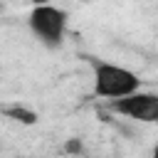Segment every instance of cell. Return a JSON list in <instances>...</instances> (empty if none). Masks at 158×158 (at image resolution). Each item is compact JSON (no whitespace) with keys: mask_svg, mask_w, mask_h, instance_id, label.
Here are the masks:
<instances>
[{"mask_svg":"<svg viewBox=\"0 0 158 158\" xmlns=\"http://www.w3.org/2000/svg\"><path fill=\"white\" fill-rule=\"evenodd\" d=\"M138 89H141V79L131 69L121 64H111V62H94V94L99 99L114 101Z\"/></svg>","mask_w":158,"mask_h":158,"instance_id":"cell-1","label":"cell"},{"mask_svg":"<svg viewBox=\"0 0 158 158\" xmlns=\"http://www.w3.org/2000/svg\"><path fill=\"white\" fill-rule=\"evenodd\" d=\"M27 22H30L32 35H35L44 47L57 49V47L64 42V37H67L69 15H67V10L47 2V5H35L32 12H30V17H27Z\"/></svg>","mask_w":158,"mask_h":158,"instance_id":"cell-2","label":"cell"},{"mask_svg":"<svg viewBox=\"0 0 158 158\" xmlns=\"http://www.w3.org/2000/svg\"><path fill=\"white\" fill-rule=\"evenodd\" d=\"M109 111L126 116L138 123H158V94L153 91H133L123 99L109 101Z\"/></svg>","mask_w":158,"mask_h":158,"instance_id":"cell-3","label":"cell"},{"mask_svg":"<svg viewBox=\"0 0 158 158\" xmlns=\"http://www.w3.org/2000/svg\"><path fill=\"white\" fill-rule=\"evenodd\" d=\"M5 116L17 121V123H25V126H32L37 121V114L32 109H25V106H10V109H5Z\"/></svg>","mask_w":158,"mask_h":158,"instance_id":"cell-4","label":"cell"},{"mask_svg":"<svg viewBox=\"0 0 158 158\" xmlns=\"http://www.w3.org/2000/svg\"><path fill=\"white\" fill-rule=\"evenodd\" d=\"M64 148H67V153H74V156L84 153V143H81V138H69Z\"/></svg>","mask_w":158,"mask_h":158,"instance_id":"cell-5","label":"cell"},{"mask_svg":"<svg viewBox=\"0 0 158 158\" xmlns=\"http://www.w3.org/2000/svg\"><path fill=\"white\" fill-rule=\"evenodd\" d=\"M151 158H158V143L153 146V151H151Z\"/></svg>","mask_w":158,"mask_h":158,"instance_id":"cell-6","label":"cell"}]
</instances>
